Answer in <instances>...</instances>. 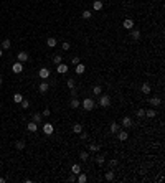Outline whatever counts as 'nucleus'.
Masks as SVG:
<instances>
[{"mask_svg":"<svg viewBox=\"0 0 165 183\" xmlns=\"http://www.w3.org/2000/svg\"><path fill=\"white\" fill-rule=\"evenodd\" d=\"M83 107L86 109V111H92V109L96 107V102L88 97V99H84V101H83Z\"/></svg>","mask_w":165,"mask_h":183,"instance_id":"f257e3e1","label":"nucleus"},{"mask_svg":"<svg viewBox=\"0 0 165 183\" xmlns=\"http://www.w3.org/2000/svg\"><path fill=\"white\" fill-rule=\"evenodd\" d=\"M99 106H101V107H109V106H111V97L109 96H102L101 94V97H99Z\"/></svg>","mask_w":165,"mask_h":183,"instance_id":"f03ea898","label":"nucleus"},{"mask_svg":"<svg viewBox=\"0 0 165 183\" xmlns=\"http://www.w3.org/2000/svg\"><path fill=\"white\" fill-rule=\"evenodd\" d=\"M43 132L46 134V135H51V134L55 132V127H53L50 122H46V124H43Z\"/></svg>","mask_w":165,"mask_h":183,"instance_id":"7ed1b4c3","label":"nucleus"},{"mask_svg":"<svg viewBox=\"0 0 165 183\" xmlns=\"http://www.w3.org/2000/svg\"><path fill=\"white\" fill-rule=\"evenodd\" d=\"M38 76L41 79H48V78H50V69H48V68H41L38 71Z\"/></svg>","mask_w":165,"mask_h":183,"instance_id":"20e7f679","label":"nucleus"},{"mask_svg":"<svg viewBox=\"0 0 165 183\" xmlns=\"http://www.w3.org/2000/svg\"><path fill=\"white\" fill-rule=\"evenodd\" d=\"M12 71H13V73H17V74H18V73H21V71H23V63L17 61V63L12 66Z\"/></svg>","mask_w":165,"mask_h":183,"instance_id":"39448f33","label":"nucleus"},{"mask_svg":"<svg viewBox=\"0 0 165 183\" xmlns=\"http://www.w3.org/2000/svg\"><path fill=\"white\" fill-rule=\"evenodd\" d=\"M68 69H69V66H66L64 63H60V64L56 66V71H58L60 74H64V73H68Z\"/></svg>","mask_w":165,"mask_h":183,"instance_id":"423d86ee","label":"nucleus"},{"mask_svg":"<svg viewBox=\"0 0 165 183\" xmlns=\"http://www.w3.org/2000/svg\"><path fill=\"white\" fill-rule=\"evenodd\" d=\"M122 26L126 30H132L134 28V20L132 18H126V20H124V23H122Z\"/></svg>","mask_w":165,"mask_h":183,"instance_id":"0eeeda50","label":"nucleus"},{"mask_svg":"<svg viewBox=\"0 0 165 183\" xmlns=\"http://www.w3.org/2000/svg\"><path fill=\"white\" fill-rule=\"evenodd\" d=\"M140 91H142V94H150V84L149 83H142Z\"/></svg>","mask_w":165,"mask_h":183,"instance_id":"6e6552de","label":"nucleus"},{"mask_svg":"<svg viewBox=\"0 0 165 183\" xmlns=\"http://www.w3.org/2000/svg\"><path fill=\"white\" fill-rule=\"evenodd\" d=\"M17 58H18V61H20V63H25V61H28V53H25V51H20Z\"/></svg>","mask_w":165,"mask_h":183,"instance_id":"1a4fd4ad","label":"nucleus"},{"mask_svg":"<svg viewBox=\"0 0 165 183\" xmlns=\"http://www.w3.org/2000/svg\"><path fill=\"white\" fill-rule=\"evenodd\" d=\"M48 89H50V84H48V83H41V84L38 86V91L41 92V94H45V92H48Z\"/></svg>","mask_w":165,"mask_h":183,"instance_id":"9d476101","label":"nucleus"},{"mask_svg":"<svg viewBox=\"0 0 165 183\" xmlns=\"http://www.w3.org/2000/svg\"><path fill=\"white\" fill-rule=\"evenodd\" d=\"M117 137H119V140H127L129 139V132H126V130H119L117 132Z\"/></svg>","mask_w":165,"mask_h":183,"instance_id":"9b49d317","label":"nucleus"},{"mask_svg":"<svg viewBox=\"0 0 165 183\" xmlns=\"http://www.w3.org/2000/svg\"><path fill=\"white\" fill-rule=\"evenodd\" d=\"M71 173H73V175H78V173H81V165H79V163H74L73 167H71Z\"/></svg>","mask_w":165,"mask_h":183,"instance_id":"f8f14e48","label":"nucleus"},{"mask_svg":"<svg viewBox=\"0 0 165 183\" xmlns=\"http://www.w3.org/2000/svg\"><path fill=\"white\" fill-rule=\"evenodd\" d=\"M86 180H88V177L84 175V173H78L76 175V181L78 183H86Z\"/></svg>","mask_w":165,"mask_h":183,"instance_id":"ddd939ff","label":"nucleus"},{"mask_svg":"<svg viewBox=\"0 0 165 183\" xmlns=\"http://www.w3.org/2000/svg\"><path fill=\"white\" fill-rule=\"evenodd\" d=\"M119 130H121V126H119L117 122H112V124H111V132H112V134H117Z\"/></svg>","mask_w":165,"mask_h":183,"instance_id":"4468645a","label":"nucleus"},{"mask_svg":"<svg viewBox=\"0 0 165 183\" xmlns=\"http://www.w3.org/2000/svg\"><path fill=\"white\" fill-rule=\"evenodd\" d=\"M26 129H28L30 132H37V130H38V124H37V122H30L28 126H26Z\"/></svg>","mask_w":165,"mask_h":183,"instance_id":"2eb2a0df","label":"nucleus"},{"mask_svg":"<svg viewBox=\"0 0 165 183\" xmlns=\"http://www.w3.org/2000/svg\"><path fill=\"white\" fill-rule=\"evenodd\" d=\"M122 126L126 127V129H129V127L132 126V119H131V117H124V119H122Z\"/></svg>","mask_w":165,"mask_h":183,"instance_id":"dca6fc26","label":"nucleus"},{"mask_svg":"<svg viewBox=\"0 0 165 183\" xmlns=\"http://www.w3.org/2000/svg\"><path fill=\"white\" fill-rule=\"evenodd\" d=\"M84 71H86V66L81 64V63H78V64H76V74H83Z\"/></svg>","mask_w":165,"mask_h":183,"instance_id":"f3484780","label":"nucleus"},{"mask_svg":"<svg viewBox=\"0 0 165 183\" xmlns=\"http://www.w3.org/2000/svg\"><path fill=\"white\" fill-rule=\"evenodd\" d=\"M92 94H96V96H101L102 94V87L99 86V84H96V86L92 87Z\"/></svg>","mask_w":165,"mask_h":183,"instance_id":"a211bd4d","label":"nucleus"},{"mask_svg":"<svg viewBox=\"0 0 165 183\" xmlns=\"http://www.w3.org/2000/svg\"><path fill=\"white\" fill-rule=\"evenodd\" d=\"M56 43H58V40H56V38H48V40H46V45H48L50 48H55V46H56Z\"/></svg>","mask_w":165,"mask_h":183,"instance_id":"6ab92c4d","label":"nucleus"},{"mask_svg":"<svg viewBox=\"0 0 165 183\" xmlns=\"http://www.w3.org/2000/svg\"><path fill=\"white\" fill-rule=\"evenodd\" d=\"M15 149H17V150H23V149H25V142H23V140H17V142H15Z\"/></svg>","mask_w":165,"mask_h":183,"instance_id":"aec40b11","label":"nucleus"},{"mask_svg":"<svg viewBox=\"0 0 165 183\" xmlns=\"http://www.w3.org/2000/svg\"><path fill=\"white\" fill-rule=\"evenodd\" d=\"M131 36H132V40H139V38H140V32H139V30H134V28H132Z\"/></svg>","mask_w":165,"mask_h":183,"instance_id":"412c9836","label":"nucleus"},{"mask_svg":"<svg viewBox=\"0 0 165 183\" xmlns=\"http://www.w3.org/2000/svg\"><path fill=\"white\" fill-rule=\"evenodd\" d=\"M92 8H94L96 12H97V10H101V8H102V2H101V0H96V2L92 3Z\"/></svg>","mask_w":165,"mask_h":183,"instance_id":"4be33fe9","label":"nucleus"},{"mask_svg":"<svg viewBox=\"0 0 165 183\" xmlns=\"http://www.w3.org/2000/svg\"><path fill=\"white\" fill-rule=\"evenodd\" d=\"M79 106H81V104H79V101L76 99V97H73V99H71V107H73V109H78Z\"/></svg>","mask_w":165,"mask_h":183,"instance_id":"5701e85b","label":"nucleus"},{"mask_svg":"<svg viewBox=\"0 0 165 183\" xmlns=\"http://www.w3.org/2000/svg\"><path fill=\"white\" fill-rule=\"evenodd\" d=\"M79 158H81L83 162H86V160H89V153L88 152H79Z\"/></svg>","mask_w":165,"mask_h":183,"instance_id":"b1692460","label":"nucleus"},{"mask_svg":"<svg viewBox=\"0 0 165 183\" xmlns=\"http://www.w3.org/2000/svg\"><path fill=\"white\" fill-rule=\"evenodd\" d=\"M73 132H76V134L83 132V126H81V124H74V126H73Z\"/></svg>","mask_w":165,"mask_h":183,"instance_id":"393cba45","label":"nucleus"},{"mask_svg":"<svg viewBox=\"0 0 165 183\" xmlns=\"http://www.w3.org/2000/svg\"><path fill=\"white\" fill-rule=\"evenodd\" d=\"M160 102H162L160 97H152V99H150V104L152 106H160Z\"/></svg>","mask_w":165,"mask_h":183,"instance_id":"a878e982","label":"nucleus"},{"mask_svg":"<svg viewBox=\"0 0 165 183\" xmlns=\"http://www.w3.org/2000/svg\"><path fill=\"white\" fill-rule=\"evenodd\" d=\"M74 86H76L74 78H69V79H68V87H69V89H74Z\"/></svg>","mask_w":165,"mask_h":183,"instance_id":"bb28decb","label":"nucleus"},{"mask_svg":"<svg viewBox=\"0 0 165 183\" xmlns=\"http://www.w3.org/2000/svg\"><path fill=\"white\" fill-rule=\"evenodd\" d=\"M10 48V40H3L2 41V50H8Z\"/></svg>","mask_w":165,"mask_h":183,"instance_id":"cd10ccee","label":"nucleus"},{"mask_svg":"<svg viewBox=\"0 0 165 183\" xmlns=\"http://www.w3.org/2000/svg\"><path fill=\"white\" fill-rule=\"evenodd\" d=\"M20 104H21V107H23V109H28L30 107V101L28 99H21Z\"/></svg>","mask_w":165,"mask_h":183,"instance_id":"c85d7f7f","label":"nucleus"},{"mask_svg":"<svg viewBox=\"0 0 165 183\" xmlns=\"http://www.w3.org/2000/svg\"><path fill=\"white\" fill-rule=\"evenodd\" d=\"M104 162H106V160H104V155H97V157H96V163H97V165H102Z\"/></svg>","mask_w":165,"mask_h":183,"instance_id":"c756f323","label":"nucleus"},{"mask_svg":"<svg viewBox=\"0 0 165 183\" xmlns=\"http://www.w3.org/2000/svg\"><path fill=\"white\" fill-rule=\"evenodd\" d=\"M91 15H92V13L89 12V10H84V12L81 13V17H83V18H86V20H88V18H91Z\"/></svg>","mask_w":165,"mask_h":183,"instance_id":"7c9ffc66","label":"nucleus"},{"mask_svg":"<svg viewBox=\"0 0 165 183\" xmlns=\"http://www.w3.org/2000/svg\"><path fill=\"white\" fill-rule=\"evenodd\" d=\"M53 63H55V64H60V63H61V55H55V56H53Z\"/></svg>","mask_w":165,"mask_h":183,"instance_id":"2f4dec72","label":"nucleus"},{"mask_svg":"<svg viewBox=\"0 0 165 183\" xmlns=\"http://www.w3.org/2000/svg\"><path fill=\"white\" fill-rule=\"evenodd\" d=\"M106 180H107V181H112V180H114V172H107V173H106Z\"/></svg>","mask_w":165,"mask_h":183,"instance_id":"473e14b6","label":"nucleus"},{"mask_svg":"<svg viewBox=\"0 0 165 183\" xmlns=\"http://www.w3.org/2000/svg\"><path fill=\"white\" fill-rule=\"evenodd\" d=\"M21 99H23V96H21L20 92H17V94L13 96V101H15V102H21Z\"/></svg>","mask_w":165,"mask_h":183,"instance_id":"72a5a7b5","label":"nucleus"},{"mask_svg":"<svg viewBox=\"0 0 165 183\" xmlns=\"http://www.w3.org/2000/svg\"><path fill=\"white\" fill-rule=\"evenodd\" d=\"M41 117H43V115H41V114H38V112H37V114H33V122H37V124H38L40 120H41Z\"/></svg>","mask_w":165,"mask_h":183,"instance_id":"f704fd0d","label":"nucleus"},{"mask_svg":"<svg viewBox=\"0 0 165 183\" xmlns=\"http://www.w3.org/2000/svg\"><path fill=\"white\" fill-rule=\"evenodd\" d=\"M89 150H91V152H99V145H97V144H91V145H89Z\"/></svg>","mask_w":165,"mask_h":183,"instance_id":"c9c22d12","label":"nucleus"},{"mask_svg":"<svg viewBox=\"0 0 165 183\" xmlns=\"http://www.w3.org/2000/svg\"><path fill=\"white\" fill-rule=\"evenodd\" d=\"M145 115H147V117H155V111H154V109L145 111Z\"/></svg>","mask_w":165,"mask_h":183,"instance_id":"e433bc0d","label":"nucleus"},{"mask_svg":"<svg viewBox=\"0 0 165 183\" xmlns=\"http://www.w3.org/2000/svg\"><path fill=\"white\" fill-rule=\"evenodd\" d=\"M137 117H145V109H139V111H137Z\"/></svg>","mask_w":165,"mask_h":183,"instance_id":"4c0bfd02","label":"nucleus"},{"mask_svg":"<svg viewBox=\"0 0 165 183\" xmlns=\"http://www.w3.org/2000/svg\"><path fill=\"white\" fill-rule=\"evenodd\" d=\"M109 165H111V167H117V160H116V158H112V160L109 162Z\"/></svg>","mask_w":165,"mask_h":183,"instance_id":"58836bf2","label":"nucleus"},{"mask_svg":"<svg viewBox=\"0 0 165 183\" xmlns=\"http://www.w3.org/2000/svg\"><path fill=\"white\" fill-rule=\"evenodd\" d=\"M41 115H43V117H48V115H50V109L46 107V109L43 111V114H41Z\"/></svg>","mask_w":165,"mask_h":183,"instance_id":"ea45409f","label":"nucleus"},{"mask_svg":"<svg viewBox=\"0 0 165 183\" xmlns=\"http://www.w3.org/2000/svg\"><path fill=\"white\" fill-rule=\"evenodd\" d=\"M63 50H64V51L69 50V43H68V41H63Z\"/></svg>","mask_w":165,"mask_h":183,"instance_id":"a19ab883","label":"nucleus"},{"mask_svg":"<svg viewBox=\"0 0 165 183\" xmlns=\"http://www.w3.org/2000/svg\"><path fill=\"white\" fill-rule=\"evenodd\" d=\"M71 63H73V64H78V63H79V58H78V56H74L73 60H71Z\"/></svg>","mask_w":165,"mask_h":183,"instance_id":"79ce46f5","label":"nucleus"},{"mask_svg":"<svg viewBox=\"0 0 165 183\" xmlns=\"http://www.w3.org/2000/svg\"><path fill=\"white\" fill-rule=\"evenodd\" d=\"M68 181H71V183H73V181H76V175H71V177L68 178Z\"/></svg>","mask_w":165,"mask_h":183,"instance_id":"37998d69","label":"nucleus"},{"mask_svg":"<svg viewBox=\"0 0 165 183\" xmlns=\"http://www.w3.org/2000/svg\"><path fill=\"white\" fill-rule=\"evenodd\" d=\"M79 135H81V139L84 140V139H88V134H84V132H79Z\"/></svg>","mask_w":165,"mask_h":183,"instance_id":"c03bdc74","label":"nucleus"},{"mask_svg":"<svg viewBox=\"0 0 165 183\" xmlns=\"http://www.w3.org/2000/svg\"><path fill=\"white\" fill-rule=\"evenodd\" d=\"M0 86H2V76H0Z\"/></svg>","mask_w":165,"mask_h":183,"instance_id":"a18cd8bd","label":"nucleus"},{"mask_svg":"<svg viewBox=\"0 0 165 183\" xmlns=\"http://www.w3.org/2000/svg\"><path fill=\"white\" fill-rule=\"evenodd\" d=\"M2 55H3V51H2V50H0V56H2Z\"/></svg>","mask_w":165,"mask_h":183,"instance_id":"49530a36","label":"nucleus"}]
</instances>
